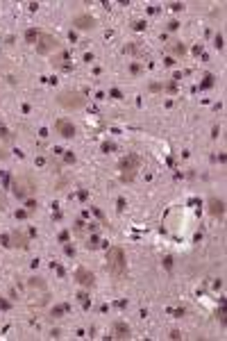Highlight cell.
<instances>
[{"mask_svg": "<svg viewBox=\"0 0 227 341\" xmlns=\"http://www.w3.org/2000/svg\"><path fill=\"white\" fill-rule=\"evenodd\" d=\"M25 39H27V43H32L34 50L39 55H52L62 48L57 37H52V34L43 32V30H27Z\"/></svg>", "mask_w": 227, "mask_h": 341, "instance_id": "1", "label": "cell"}, {"mask_svg": "<svg viewBox=\"0 0 227 341\" xmlns=\"http://www.w3.org/2000/svg\"><path fill=\"white\" fill-rule=\"evenodd\" d=\"M107 271L114 280H123L125 273H127V257H125V250L114 246L107 253Z\"/></svg>", "mask_w": 227, "mask_h": 341, "instance_id": "2", "label": "cell"}, {"mask_svg": "<svg viewBox=\"0 0 227 341\" xmlns=\"http://www.w3.org/2000/svg\"><path fill=\"white\" fill-rule=\"evenodd\" d=\"M57 105L68 109V112H73V109H82V107L86 105V98H84V93L71 91V89H68V91H62L57 96Z\"/></svg>", "mask_w": 227, "mask_h": 341, "instance_id": "3", "label": "cell"}, {"mask_svg": "<svg viewBox=\"0 0 227 341\" xmlns=\"http://www.w3.org/2000/svg\"><path fill=\"white\" fill-rule=\"evenodd\" d=\"M34 189H37V184H34L32 175H16V177H14V193H16L19 200L32 196Z\"/></svg>", "mask_w": 227, "mask_h": 341, "instance_id": "4", "label": "cell"}, {"mask_svg": "<svg viewBox=\"0 0 227 341\" xmlns=\"http://www.w3.org/2000/svg\"><path fill=\"white\" fill-rule=\"evenodd\" d=\"M141 166V157L139 155H127V157L121 162V182H132L136 175V170Z\"/></svg>", "mask_w": 227, "mask_h": 341, "instance_id": "5", "label": "cell"}, {"mask_svg": "<svg viewBox=\"0 0 227 341\" xmlns=\"http://www.w3.org/2000/svg\"><path fill=\"white\" fill-rule=\"evenodd\" d=\"M55 130H57V134H62L64 139L75 137V125H73L71 118H57V121H55Z\"/></svg>", "mask_w": 227, "mask_h": 341, "instance_id": "6", "label": "cell"}, {"mask_svg": "<svg viewBox=\"0 0 227 341\" xmlns=\"http://www.w3.org/2000/svg\"><path fill=\"white\" fill-rule=\"evenodd\" d=\"M75 280H78L82 287H86V289L96 287V277H93V273H91V271H86L84 266H80V269L75 271Z\"/></svg>", "mask_w": 227, "mask_h": 341, "instance_id": "7", "label": "cell"}, {"mask_svg": "<svg viewBox=\"0 0 227 341\" xmlns=\"http://www.w3.org/2000/svg\"><path fill=\"white\" fill-rule=\"evenodd\" d=\"M73 25L78 27V30H93L96 27V19L91 14H80V16L73 19Z\"/></svg>", "mask_w": 227, "mask_h": 341, "instance_id": "8", "label": "cell"}, {"mask_svg": "<svg viewBox=\"0 0 227 341\" xmlns=\"http://www.w3.org/2000/svg\"><path fill=\"white\" fill-rule=\"evenodd\" d=\"M12 246H14V248L25 250L27 248V236L21 234V232H12Z\"/></svg>", "mask_w": 227, "mask_h": 341, "instance_id": "9", "label": "cell"}, {"mask_svg": "<svg viewBox=\"0 0 227 341\" xmlns=\"http://www.w3.org/2000/svg\"><path fill=\"white\" fill-rule=\"evenodd\" d=\"M209 212L214 214V216H223V200H218V198H211L209 200Z\"/></svg>", "mask_w": 227, "mask_h": 341, "instance_id": "10", "label": "cell"}, {"mask_svg": "<svg viewBox=\"0 0 227 341\" xmlns=\"http://www.w3.org/2000/svg\"><path fill=\"white\" fill-rule=\"evenodd\" d=\"M114 328H116V337H118V339H123V337H130V328H127L125 323L118 321L116 325H114Z\"/></svg>", "mask_w": 227, "mask_h": 341, "instance_id": "11", "label": "cell"}, {"mask_svg": "<svg viewBox=\"0 0 227 341\" xmlns=\"http://www.w3.org/2000/svg\"><path fill=\"white\" fill-rule=\"evenodd\" d=\"M175 43H177V46H168V50H173L175 55H184V53H186V48L180 46V41H175Z\"/></svg>", "mask_w": 227, "mask_h": 341, "instance_id": "12", "label": "cell"}, {"mask_svg": "<svg viewBox=\"0 0 227 341\" xmlns=\"http://www.w3.org/2000/svg\"><path fill=\"white\" fill-rule=\"evenodd\" d=\"M0 139H5V141H12V134L5 130V125L0 123Z\"/></svg>", "mask_w": 227, "mask_h": 341, "instance_id": "13", "label": "cell"}, {"mask_svg": "<svg viewBox=\"0 0 227 341\" xmlns=\"http://www.w3.org/2000/svg\"><path fill=\"white\" fill-rule=\"evenodd\" d=\"M7 157H9V152H7L5 148H0V159H7Z\"/></svg>", "mask_w": 227, "mask_h": 341, "instance_id": "14", "label": "cell"}]
</instances>
